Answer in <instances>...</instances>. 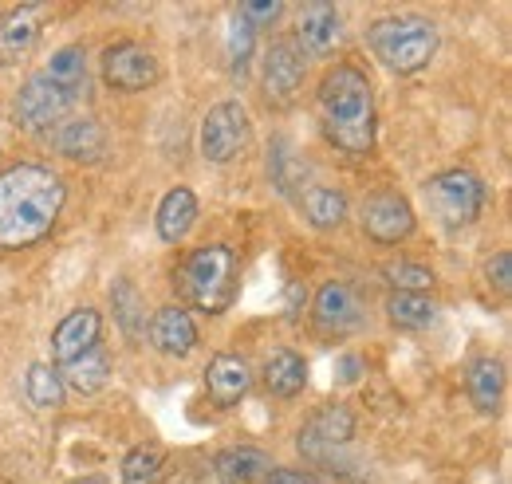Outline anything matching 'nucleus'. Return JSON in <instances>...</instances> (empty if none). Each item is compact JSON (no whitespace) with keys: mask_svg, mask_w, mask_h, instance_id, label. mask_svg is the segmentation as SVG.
<instances>
[{"mask_svg":"<svg viewBox=\"0 0 512 484\" xmlns=\"http://www.w3.org/2000/svg\"><path fill=\"white\" fill-rule=\"evenodd\" d=\"M64 182L48 166H12L0 174V248H28L52 233L64 209Z\"/></svg>","mask_w":512,"mask_h":484,"instance_id":"obj_1","label":"nucleus"},{"mask_svg":"<svg viewBox=\"0 0 512 484\" xmlns=\"http://www.w3.org/2000/svg\"><path fill=\"white\" fill-rule=\"evenodd\" d=\"M320 122L323 134L351 158H363L375 150V91L371 79L339 63L323 75L320 83Z\"/></svg>","mask_w":512,"mask_h":484,"instance_id":"obj_2","label":"nucleus"},{"mask_svg":"<svg viewBox=\"0 0 512 484\" xmlns=\"http://www.w3.org/2000/svg\"><path fill=\"white\" fill-rule=\"evenodd\" d=\"M174 284H178V296L190 307L205 311V315H221L237 296V256H233V248L205 244V248L190 252L178 264Z\"/></svg>","mask_w":512,"mask_h":484,"instance_id":"obj_3","label":"nucleus"},{"mask_svg":"<svg viewBox=\"0 0 512 484\" xmlns=\"http://www.w3.org/2000/svg\"><path fill=\"white\" fill-rule=\"evenodd\" d=\"M367 44H371V52L379 56L383 67L398 71V75H410V71H422L434 60L438 28L422 16H383V20L371 24Z\"/></svg>","mask_w":512,"mask_h":484,"instance_id":"obj_4","label":"nucleus"},{"mask_svg":"<svg viewBox=\"0 0 512 484\" xmlns=\"http://www.w3.org/2000/svg\"><path fill=\"white\" fill-rule=\"evenodd\" d=\"M426 201L446 229H461V225L477 221V213L485 205V182L473 170H446L426 182Z\"/></svg>","mask_w":512,"mask_h":484,"instance_id":"obj_5","label":"nucleus"},{"mask_svg":"<svg viewBox=\"0 0 512 484\" xmlns=\"http://www.w3.org/2000/svg\"><path fill=\"white\" fill-rule=\"evenodd\" d=\"M249 134H253V126H249V111L241 103H233V99L217 103L201 122V154L209 162H233L249 146Z\"/></svg>","mask_w":512,"mask_h":484,"instance_id":"obj_6","label":"nucleus"},{"mask_svg":"<svg viewBox=\"0 0 512 484\" xmlns=\"http://www.w3.org/2000/svg\"><path fill=\"white\" fill-rule=\"evenodd\" d=\"M71 103H75V99L67 95L64 87L40 71V75H32V79L20 87V95H16V122H20L24 130H52V126L64 122V115L71 111Z\"/></svg>","mask_w":512,"mask_h":484,"instance_id":"obj_7","label":"nucleus"},{"mask_svg":"<svg viewBox=\"0 0 512 484\" xmlns=\"http://www.w3.org/2000/svg\"><path fill=\"white\" fill-rule=\"evenodd\" d=\"M304 87V56L292 40H272L264 52V99L272 107H288L296 103Z\"/></svg>","mask_w":512,"mask_h":484,"instance_id":"obj_8","label":"nucleus"},{"mask_svg":"<svg viewBox=\"0 0 512 484\" xmlns=\"http://www.w3.org/2000/svg\"><path fill=\"white\" fill-rule=\"evenodd\" d=\"M363 233L379 244L406 241L414 233V209H410V201L398 197V193H390V189L371 193L363 201Z\"/></svg>","mask_w":512,"mask_h":484,"instance_id":"obj_9","label":"nucleus"},{"mask_svg":"<svg viewBox=\"0 0 512 484\" xmlns=\"http://www.w3.org/2000/svg\"><path fill=\"white\" fill-rule=\"evenodd\" d=\"M103 79L115 87V91H146L158 83V60L150 48L123 40L115 48H107L103 56Z\"/></svg>","mask_w":512,"mask_h":484,"instance_id":"obj_10","label":"nucleus"},{"mask_svg":"<svg viewBox=\"0 0 512 484\" xmlns=\"http://www.w3.org/2000/svg\"><path fill=\"white\" fill-rule=\"evenodd\" d=\"M351 433H355V418H351V410L331 402V406L316 410V414L304 422L300 437H296V445H300V453H304V457L323 461L331 449L347 445V441H351Z\"/></svg>","mask_w":512,"mask_h":484,"instance_id":"obj_11","label":"nucleus"},{"mask_svg":"<svg viewBox=\"0 0 512 484\" xmlns=\"http://www.w3.org/2000/svg\"><path fill=\"white\" fill-rule=\"evenodd\" d=\"M40 44V4H16L0 16V63H24Z\"/></svg>","mask_w":512,"mask_h":484,"instance_id":"obj_12","label":"nucleus"},{"mask_svg":"<svg viewBox=\"0 0 512 484\" xmlns=\"http://www.w3.org/2000/svg\"><path fill=\"white\" fill-rule=\"evenodd\" d=\"M343 36V16L331 4H304L300 24H296V48L300 56H327Z\"/></svg>","mask_w":512,"mask_h":484,"instance_id":"obj_13","label":"nucleus"},{"mask_svg":"<svg viewBox=\"0 0 512 484\" xmlns=\"http://www.w3.org/2000/svg\"><path fill=\"white\" fill-rule=\"evenodd\" d=\"M253 386V370L241 355H213L209 366H205V390L213 398V406L229 410L237 406Z\"/></svg>","mask_w":512,"mask_h":484,"instance_id":"obj_14","label":"nucleus"},{"mask_svg":"<svg viewBox=\"0 0 512 484\" xmlns=\"http://www.w3.org/2000/svg\"><path fill=\"white\" fill-rule=\"evenodd\" d=\"M91 347H99V311L95 307H75L52 331V359L67 366L79 355H87Z\"/></svg>","mask_w":512,"mask_h":484,"instance_id":"obj_15","label":"nucleus"},{"mask_svg":"<svg viewBox=\"0 0 512 484\" xmlns=\"http://www.w3.org/2000/svg\"><path fill=\"white\" fill-rule=\"evenodd\" d=\"M150 343L170 355V359H186L193 347H197V327H193L190 311L170 303V307H158L154 323H150Z\"/></svg>","mask_w":512,"mask_h":484,"instance_id":"obj_16","label":"nucleus"},{"mask_svg":"<svg viewBox=\"0 0 512 484\" xmlns=\"http://www.w3.org/2000/svg\"><path fill=\"white\" fill-rule=\"evenodd\" d=\"M272 465L276 461L253 445H233V449H221L213 457V473L221 484H260L272 473Z\"/></svg>","mask_w":512,"mask_h":484,"instance_id":"obj_17","label":"nucleus"},{"mask_svg":"<svg viewBox=\"0 0 512 484\" xmlns=\"http://www.w3.org/2000/svg\"><path fill=\"white\" fill-rule=\"evenodd\" d=\"M56 150L71 158V162H99L103 150H107V134L95 119H64L56 126Z\"/></svg>","mask_w":512,"mask_h":484,"instance_id":"obj_18","label":"nucleus"},{"mask_svg":"<svg viewBox=\"0 0 512 484\" xmlns=\"http://www.w3.org/2000/svg\"><path fill=\"white\" fill-rule=\"evenodd\" d=\"M316 323L323 331H351L363 323V303L351 284H323L316 296Z\"/></svg>","mask_w":512,"mask_h":484,"instance_id":"obj_19","label":"nucleus"},{"mask_svg":"<svg viewBox=\"0 0 512 484\" xmlns=\"http://www.w3.org/2000/svg\"><path fill=\"white\" fill-rule=\"evenodd\" d=\"M465 390H469V402L481 414H497L501 398H505V366H501V359H473L465 370Z\"/></svg>","mask_w":512,"mask_h":484,"instance_id":"obj_20","label":"nucleus"},{"mask_svg":"<svg viewBox=\"0 0 512 484\" xmlns=\"http://www.w3.org/2000/svg\"><path fill=\"white\" fill-rule=\"evenodd\" d=\"M264 386L276 394V398H296L304 386H308V363L304 355L280 347L264 359Z\"/></svg>","mask_w":512,"mask_h":484,"instance_id":"obj_21","label":"nucleus"},{"mask_svg":"<svg viewBox=\"0 0 512 484\" xmlns=\"http://www.w3.org/2000/svg\"><path fill=\"white\" fill-rule=\"evenodd\" d=\"M193 221H197V197H193L186 185L170 189V193L162 197V205H158V237L166 244L186 241Z\"/></svg>","mask_w":512,"mask_h":484,"instance_id":"obj_22","label":"nucleus"},{"mask_svg":"<svg viewBox=\"0 0 512 484\" xmlns=\"http://www.w3.org/2000/svg\"><path fill=\"white\" fill-rule=\"evenodd\" d=\"M64 378H67V386L79 390V394L103 390V386L111 382V359H107V351H103V347H91L87 355H79L75 363L64 366Z\"/></svg>","mask_w":512,"mask_h":484,"instance_id":"obj_23","label":"nucleus"},{"mask_svg":"<svg viewBox=\"0 0 512 484\" xmlns=\"http://www.w3.org/2000/svg\"><path fill=\"white\" fill-rule=\"evenodd\" d=\"M304 217H308V225H316V229H335V225H343V217H347V197H343L339 189L312 185V189L304 193Z\"/></svg>","mask_w":512,"mask_h":484,"instance_id":"obj_24","label":"nucleus"},{"mask_svg":"<svg viewBox=\"0 0 512 484\" xmlns=\"http://www.w3.org/2000/svg\"><path fill=\"white\" fill-rule=\"evenodd\" d=\"M48 79H56L60 87H64L71 99H79L83 95V87H87V52L83 48H60L52 63H48V71H44Z\"/></svg>","mask_w":512,"mask_h":484,"instance_id":"obj_25","label":"nucleus"},{"mask_svg":"<svg viewBox=\"0 0 512 484\" xmlns=\"http://www.w3.org/2000/svg\"><path fill=\"white\" fill-rule=\"evenodd\" d=\"M386 315L394 327H406V331H418L426 323H434V300L422 296V292H394L386 300Z\"/></svg>","mask_w":512,"mask_h":484,"instance_id":"obj_26","label":"nucleus"},{"mask_svg":"<svg viewBox=\"0 0 512 484\" xmlns=\"http://www.w3.org/2000/svg\"><path fill=\"white\" fill-rule=\"evenodd\" d=\"M111 303H115V315H119V323H123V331H127L130 339L146 335V303H142L138 288L130 280H115L111 284Z\"/></svg>","mask_w":512,"mask_h":484,"instance_id":"obj_27","label":"nucleus"},{"mask_svg":"<svg viewBox=\"0 0 512 484\" xmlns=\"http://www.w3.org/2000/svg\"><path fill=\"white\" fill-rule=\"evenodd\" d=\"M28 398L40 410H60L64 406V378H60V370H52L48 363L28 366Z\"/></svg>","mask_w":512,"mask_h":484,"instance_id":"obj_28","label":"nucleus"},{"mask_svg":"<svg viewBox=\"0 0 512 484\" xmlns=\"http://www.w3.org/2000/svg\"><path fill=\"white\" fill-rule=\"evenodd\" d=\"M166 453L158 445H134L123 457V484H158Z\"/></svg>","mask_w":512,"mask_h":484,"instance_id":"obj_29","label":"nucleus"},{"mask_svg":"<svg viewBox=\"0 0 512 484\" xmlns=\"http://www.w3.org/2000/svg\"><path fill=\"white\" fill-rule=\"evenodd\" d=\"M253 36L256 28L237 12L233 20H229V63H233V75H241L245 79V71H249V60H253Z\"/></svg>","mask_w":512,"mask_h":484,"instance_id":"obj_30","label":"nucleus"},{"mask_svg":"<svg viewBox=\"0 0 512 484\" xmlns=\"http://www.w3.org/2000/svg\"><path fill=\"white\" fill-rule=\"evenodd\" d=\"M383 276L398 288V292H422L434 284V272L426 264H410V260H398V264H386Z\"/></svg>","mask_w":512,"mask_h":484,"instance_id":"obj_31","label":"nucleus"},{"mask_svg":"<svg viewBox=\"0 0 512 484\" xmlns=\"http://www.w3.org/2000/svg\"><path fill=\"white\" fill-rule=\"evenodd\" d=\"M268 170H272V182L280 185V189H292V182H296V154H292V146L284 138H276V150L268 158Z\"/></svg>","mask_w":512,"mask_h":484,"instance_id":"obj_32","label":"nucleus"},{"mask_svg":"<svg viewBox=\"0 0 512 484\" xmlns=\"http://www.w3.org/2000/svg\"><path fill=\"white\" fill-rule=\"evenodd\" d=\"M489 284H497V292L509 296V288H512V256L509 252H497V256L489 260Z\"/></svg>","mask_w":512,"mask_h":484,"instance_id":"obj_33","label":"nucleus"},{"mask_svg":"<svg viewBox=\"0 0 512 484\" xmlns=\"http://www.w3.org/2000/svg\"><path fill=\"white\" fill-rule=\"evenodd\" d=\"M237 12H241V16L256 28V24H272V20H280L284 4H276V0H272V4H253V0H249V4H241Z\"/></svg>","mask_w":512,"mask_h":484,"instance_id":"obj_34","label":"nucleus"},{"mask_svg":"<svg viewBox=\"0 0 512 484\" xmlns=\"http://www.w3.org/2000/svg\"><path fill=\"white\" fill-rule=\"evenodd\" d=\"M260 484H320L312 473H300V469H272Z\"/></svg>","mask_w":512,"mask_h":484,"instance_id":"obj_35","label":"nucleus"},{"mask_svg":"<svg viewBox=\"0 0 512 484\" xmlns=\"http://www.w3.org/2000/svg\"><path fill=\"white\" fill-rule=\"evenodd\" d=\"M359 366H363L359 355H343V359H339V382H355V378H359Z\"/></svg>","mask_w":512,"mask_h":484,"instance_id":"obj_36","label":"nucleus"},{"mask_svg":"<svg viewBox=\"0 0 512 484\" xmlns=\"http://www.w3.org/2000/svg\"><path fill=\"white\" fill-rule=\"evenodd\" d=\"M71 484H107V477H79V481H71Z\"/></svg>","mask_w":512,"mask_h":484,"instance_id":"obj_37","label":"nucleus"}]
</instances>
